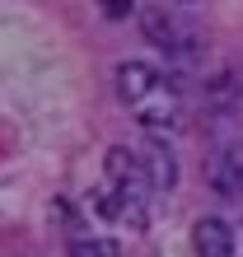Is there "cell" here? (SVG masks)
Returning <instances> with one entry per match:
<instances>
[{
	"instance_id": "obj_1",
	"label": "cell",
	"mask_w": 243,
	"mask_h": 257,
	"mask_svg": "<svg viewBox=\"0 0 243 257\" xmlns=\"http://www.w3.org/2000/svg\"><path fill=\"white\" fill-rule=\"evenodd\" d=\"M141 28H145V38L155 42V47H164V52H192V38H196V28L182 19V14L169 10V0L141 10Z\"/></svg>"
},
{
	"instance_id": "obj_9",
	"label": "cell",
	"mask_w": 243,
	"mask_h": 257,
	"mask_svg": "<svg viewBox=\"0 0 243 257\" xmlns=\"http://www.w3.org/2000/svg\"><path fill=\"white\" fill-rule=\"evenodd\" d=\"M131 5H136V0H103V14H108V19H127Z\"/></svg>"
},
{
	"instance_id": "obj_8",
	"label": "cell",
	"mask_w": 243,
	"mask_h": 257,
	"mask_svg": "<svg viewBox=\"0 0 243 257\" xmlns=\"http://www.w3.org/2000/svg\"><path fill=\"white\" fill-rule=\"evenodd\" d=\"M70 257H122V248L112 243V238H75Z\"/></svg>"
},
{
	"instance_id": "obj_4",
	"label": "cell",
	"mask_w": 243,
	"mask_h": 257,
	"mask_svg": "<svg viewBox=\"0 0 243 257\" xmlns=\"http://www.w3.org/2000/svg\"><path fill=\"white\" fill-rule=\"evenodd\" d=\"M210 187L220 196H243V145H224L210 164Z\"/></svg>"
},
{
	"instance_id": "obj_10",
	"label": "cell",
	"mask_w": 243,
	"mask_h": 257,
	"mask_svg": "<svg viewBox=\"0 0 243 257\" xmlns=\"http://www.w3.org/2000/svg\"><path fill=\"white\" fill-rule=\"evenodd\" d=\"M169 5H187V0H169Z\"/></svg>"
},
{
	"instance_id": "obj_5",
	"label": "cell",
	"mask_w": 243,
	"mask_h": 257,
	"mask_svg": "<svg viewBox=\"0 0 243 257\" xmlns=\"http://www.w3.org/2000/svg\"><path fill=\"white\" fill-rule=\"evenodd\" d=\"M192 248H196V257H234V234H229L224 220L206 215V220H196V229H192Z\"/></svg>"
},
{
	"instance_id": "obj_3",
	"label": "cell",
	"mask_w": 243,
	"mask_h": 257,
	"mask_svg": "<svg viewBox=\"0 0 243 257\" xmlns=\"http://www.w3.org/2000/svg\"><path fill=\"white\" fill-rule=\"evenodd\" d=\"M159 84H164V75L155 66H145V61H122L117 66V94L127 98L131 108H136V103H145Z\"/></svg>"
},
{
	"instance_id": "obj_6",
	"label": "cell",
	"mask_w": 243,
	"mask_h": 257,
	"mask_svg": "<svg viewBox=\"0 0 243 257\" xmlns=\"http://www.w3.org/2000/svg\"><path fill=\"white\" fill-rule=\"evenodd\" d=\"M136 108H141L136 117H141L145 131H173L178 126V98L169 94V84H159L155 94H150L145 103H136Z\"/></svg>"
},
{
	"instance_id": "obj_7",
	"label": "cell",
	"mask_w": 243,
	"mask_h": 257,
	"mask_svg": "<svg viewBox=\"0 0 243 257\" xmlns=\"http://www.w3.org/2000/svg\"><path fill=\"white\" fill-rule=\"evenodd\" d=\"M141 169H145V178H150V192H169L173 183H178V164H173V155H169V145H145L141 150Z\"/></svg>"
},
{
	"instance_id": "obj_2",
	"label": "cell",
	"mask_w": 243,
	"mask_h": 257,
	"mask_svg": "<svg viewBox=\"0 0 243 257\" xmlns=\"http://www.w3.org/2000/svg\"><path fill=\"white\" fill-rule=\"evenodd\" d=\"M108 178H112V187L127 196H136V201H141V196L150 192V178H145V169H141V155H131V150H108Z\"/></svg>"
}]
</instances>
